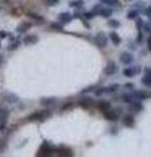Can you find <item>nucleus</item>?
<instances>
[{"label":"nucleus","mask_w":151,"mask_h":157,"mask_svg":"<svg viewBox=\"0 0 151 157\" xmlns=\"http://www.w3.org/2000/svg\"><path fill=\"white\" fill-rule=\"evenodd\" d=\"M51 113L50 111H40V113H34L29 117V121H38V122H42L45 121V118L50 117Z\"/></svg>","instance_id":"obj_1"},{"label":"nucleus","mask_w":151,"mask_h":157,"mask_svg":"<svg viewBox=\"0 0 151 157\" xmlns=\"http://www.w3.org/2000/svg\"><path fill=\"white\" fill-rule=\"evenodd\" d=\"M104 113V117L106 118L108 121H117V118H118V114H120V109H108V110H105L103 111Z\"/></svg>","instance_id":"obj_2"},{"label":"nucleus","mask_w":151,"mask_h":157,"mask_svg":"<svg viewBox=\"0 0 151 157\" xmlns=\"http://www.w3.org/2000/svg\"><path fill=\"white\" fill-rule=\"evenodd\" d=\"M95 41H96V43H97V46L99 47H105L106 46V43H108V39H106V37H105V34L101 32V33H99L96 36V38H95Z\"/></svg>","instance_id":"obj_3"},{"label":"nucleus","mask_w":151,"mask_h":157,"mask_svg":"<svg viewBox=\"0 0 151 157\" xmlns=\"http://www.w3.org/2000/svg\"><path fill=\"white\" fill-rule=\"evenodd\" d=\"M117 72V66H116V63L114 62H108V64H106L105 67V70H104V73L105 75H114V73Z\"/></svg>","instance_id":"obj_4"},{"label":"nucleus","mask_w":151,"mask_h":157,"mask_svg":"<svg viewBox=\"0 0 151 157\" xmlns=\"http://www.w3.org/2000/svg\"><path fill=\"white\" fill-rule=\"evenodd\" d=\"M139 72H141V67H130L124 70V75L128 77H133L134 75H138Z\"/></svg>","instance_id":"obj_5"},{"label":"nucleus","mask_w":151,"mask_h":157,"mask_svg":"<svg viewBox=\"0 0 151 157\" xmlns=\"http://www.w3.org/2000/svg\"><path fill=\"white\" fill-rule=\"evenodd\" d=\"M120 60L124 63V64H130L131 62H133V55H131L130 52H122L120 56Z\"/></svg>","instance_id":"obj_6"},{"label":"nucleus","mask_w":151,"mask_h":157,"mask_svg":"<svg viewBox=\"0 0 151 157\" xmlns=\"http://www.w3.org/2000/svg\"><path fill=\"white\" fill-rule=\"evenodd\" d=\"M121 98H122V101H125V102H128V104H131V102H134V101H137L134 98V96H133V93H124L122 96H121Z\"/></svg>","instance_id":"obj_7"},{"label":"nucleus","mask_w":151,"mask_h":157,"mask_svg":"<svg viewBox=\"0 0 151 157\" xmlns=\"http://www.w3.org/2000/svg\"><path fill=\"white\" fill-rule=\"evenodd\" d=\"M71 14L70 13H61L59 16H58V20H59L61 22H63V24H66V22H69V21H71Z\"/></svg>","instance_id":"obj_8"},{"label":"nucleus","mask_w":151,"mask_h":157,"mask_svg":"<svg viewBox=\"0 0 151 157\" xmlns=\"http://www.w3.org/2000/svg\"><path fill=\"white\" fill-rule=\"evenodd\" d=\"M133 96L137 101H141V100H145V98H147L149 94L146 92H133Z\"/></svg>","instance_id":"obj_9"},{"label":"nucleus","mask_w":151,"mask_h":157,"mask_svg":"<svg viewBox=\"0 0 151 157\" xmlns=\"http://www.w3.org/2000/svg\"><path fill=\"white\" fill-rule=\"evenodd\" d=\"M122 123H124L126 127H131V126L134 124V118L131 117V115H125V117H124Z\"/></svg>","instance_id":"obj_10"},{"label":"nucleus","mask_w":151,"mask_h":157,"mask_svg":"<svg viewBox=\"0 0 151 157\" xmlns=\"http://www.w3.org/2000/svg\"><path fill=\"white\" fill-rule=\"evenodd\" d=\"M112 13H113V12H112V9H108V8H100V11H99L100 16H103V17H105V18L110 17Z\"/></svg>","instance_id":"obj_11"},{"label":"nucleus","mask_w":151,"mask_h":157,"mask_svg":"<svg viewBox=\"0 0 151 157\" xmlns=\"http://www.w3.org/2000/svg\"><path fill=\"white\" fill-rule=\"evenodd\" d=\"M37 41H38L37 36H26L24 38V43H26V45H32V43H36Z\"/></svg>","instance_id":"obj_12"},{"label":"nucleus","mask_w":151,"mask_h":157,"mask_svg":"<svg viewBox=\"0 0 151 157\" xmlns=\"http://www.w3.org/2000/svg\"><path fill=\"white\" fill-rule=\"evenodd\" d=\"M99 109L101 110V111H105V110H108V109H110V104L108 101H104V100H101L100 102H99Z\"/></svg>","instance_id":"obj_13"},{"label":"nucleus","mask_w":151,"mask_h":157,"mask_svg":"<svg viewBox=\"0 0 151 157\" xmlns=\"http://www.w3.org/2000/svg\"><path fill=\"white\" fill-rule=\"evenodd\" d=\"M142 109H143L142 105H141L139 102H137V101H134V102H131V104H130V110H134V111L139 113Z\"/></svg>","instance_id":"obj_14"},{"label":"nucleus","mask_w":151,"mask_h":157,"mask_svg":"<svg viewBox=\"0 0 151 157\" xmlns=\"http://www.w3.org/2000/svg\"><path fill=\"white\" fill-rule=\"evenodd\" d=\"M30 28H32V25H30L29 22H24V24H21V25L17 28V32H18V33H24V32L29 30Z\"/></svg>","instance_id":"obj_15"},{"label":"nucleus","mask_w":151,"mask_h":157,"mask_svg":"<svg viewBox=\"0 0 151 157\" xmlns=\"http://www.w3.org/2000/svg\"><path fill=\"white\" fill-rule=\"evenodd\" d=\"M109 37H110L112 42H113L114 45H120V43H121V39H120V37H118V34H117V33L112 32V33L109 34Z\"/></svg>","instance_id":"obj_16"},{"label":"nucleus","mask_w":151,"mask_h":157,"mask_svg":"<svg viewBox=\"0 0 151 157\" xmlns=\"http://www.w3.org/2000/svg\"><path fill=\"white\" fill-rule=\"evenodd\" d=\"M118 88H120L118 84H113V85H110L108 88H105V93H114L117 89H118Z\"/></svg>","instance_id":"obj_17"},{"label":"nucleus","mask_w":151,"mask_h":157,"mask_svg":"<svg viewBox=\"0 0 151 157\" xmlns=\"http://www.w3.org/2000/svg\"><path fill=\"white\" fill-rule=\"evenodd\" d=\"M58 155H61V156H72V152L71 149H58Z\"/></svg>","instance_id":"obj_18"},{"label":"nucleus","mask_w":151,"mask_h":157,"mask_svg":"<svg viewBox=\"0 0 151 157\" xmlns=\"http://www.w3.org/2000/svg\"><path fill=\"white\" fill-rule=\"evenodd\" d=\"M55 102V98H42L41 100V104L42 105H51Z\"/></svg>","instance_id":"obj_19"},{"label":"nucleus","mask_w":151,"mask_h":157,"mask_svg":"<svg viewBox=\"0 0 151 157\" xmlns=\"http://www.w3.org/2000/svg\"><path fill=\"white\" fill-rule=\"evenodd\" d=\"M100 2L106 6H118V0H100Z\"/></svg>","instance_id":"obj_20"},{"label":"nucleus","mask_w":151,"mask_h":157,"mask_svg":"<svg viewBox=\"0 0 151 157\" xmlns=\"http://www.w3.org/2000/svg\"><path fill=\"white\" fill-rule=\"evenodd\" d=\"M70 7H74V8L83 7V2H81V0H75V2H71L70 3Z\"/></svg>","instance_id":"obj_21"},{"label":"nucleus","mask_w":151,"mask_h":157,"mask_svg":"<svg viewBox=\"0 0 151 157\" xmlns=\"http://www.w3.org/2000/svg\"><path fill=\"white\" fill-rule=\"evenodd\" d=\"M6 101L7 102H17V97L14 94H7L6 96Z\"/></svg>","instance_id":"obj_22"},{"label":"nucleus","mask_w":151,"mask_h":157,"mask_svg":"<svg viewBox=\"0 0 151 157\" xmlns=\"http://www.w3.org/2000/svg\"><path fill=\"white\" fill-rule=\"evenodd\" d=\"M79 104H80L81 106H87V105L92 104V98H84V100H83V101H80Z\"/></svg>","instance_id":"obj_23"},{"label":"nucleus","mask_w":151,"mask_h":157,"mask_svg":"<svg viewBox=\"0 0 151 157\" xmlns=\"http://www.w3.org/2000/svg\"><path fill=\"white\" fill-rule=\"evenodd\" d=\"M137 14H138V11H135V9H134V11H131V12L128 13V18L129 20H133V18L137 17Z\"/></svg>","instance_id":"obj_24"},{"label":"nucleus","mask_w":151,"mask_h":157,"mask_svg":"<svg viewBox=\"0 0 151 157\" xmlns=\"http://www.w3.org/2000/svg\"><path fill=\"white\" fill-rule=\"evenodd\" d=\"M109 25L113 26V28H118V26H120V22L117 21V20H110V21H109Z\"/></svg>","instance_id":"obj_25"},{"label":"nucleus","mask_w":151,"mask_h":157,"mask_svg":"<svg viewBox=\"0 0 151 157\" xmlns=\"http://www.w3.org/2000/svg\"><path fill=\"white\" fill-rule=\"evenodd\" d=\"M29 16H30L32 18H34V20H38V21H42V17H41V16H38V14H34V13H29Z\"/></svg>","instance_id":"obj_26"},{"label":"nucleus","mask_w":151,"mask_h":157,"mask_svg":"<svg viewBox=\"0 0 151 157\" xmlns=\"http://www.w3.org/2000/svg\"><path fill=\"white\" fill-rule=\"evenodd\" d=\"M17 47H18V42H14V43H12V45H9L8 50H14V48H17Z\"/></svg>","instance_id":"obj_27"},{"label":"nucleus","mask_w":151,"mask_h":157,"mask_svg":"<svg viewBox=\"0 0 151 157\" xmlns=\"http://www.w3.org/2000/svg\"><path fill=\"white\" fill-rule=\"evenodd\" d=\"M84 16H85V18H87V20L93 18V12H87V13L84 14Z\"/></svg>","instance_id":"obj_28"},{"label":"nucleus","mask_w":151,"mask_h":157,"mask_svg":"<svg viewBox=\"0 0 151 157\" xmlns=\"http://www.w3.org/2000/svg\"><path fill=\"white\" fill-rule=\"evenodd\" d=\"M51 28H53V29H59V30H62V29H63V26L59 25V24H53Z\"/></svg>","instance_id":"obj_29"},{"label":"nucleus","mask_w":151,"mask_h":157,"mask_svg":"<svg viewBox=\"0 0 151 157\" xmlns=\"http://www.w3.org/2000/svg\"><path fill=\"white\" fill-rule=\"evenodd\" d=\"M104 93H105V88H101L100 90H96V94L97 96H101V94H104Z\"/></svg>","instance_id":"obj_30"},{"label":"nucleus","mask_w":151,"mask_h":157,"mask_svg":"<svg viewBox=\"0 0 151 157\" xmlns=\"http://www.w3.org/2000/svg\"><path fill=\"white\" fill-rule=\"evenodd\" d=\"M0 38H7V33L6 32H0Z\"/></svg>","instance_id":"obj_31"},{"label":"nucleus","mask_w":151,"mask_h":157,"mask_svg":"<svg viewBox=\"0 0 151 157\" xmlns=\"http://www.w3.org/2000/svg\"><path fill=\"white\" fill-rule=\"evenodd\" d=\"M146 13H147V16L151 18V9H147V11H146Z\"/></svg>","instance_id":"obj_32"},{"label":"nucleus","mask_w":151,"mask_h":157,"mask_svg":"<svg viewBox=\"0 0 151 157\" xmlns=\"http://www.w3.org/2000/svg\"><path fill=\"white\" fill-rule=\"evenodd\" d=\"M4 130V123H0V132Z\"/></svg>","instance_id":"obj_33"},{"label":"nucleus","mask_w":151,"mask_h":157,"mask_svg":"<svg viewBox=\"0 0 151 157\" xmlns=\"http://www.w3.org/2000/svg\"><path fill=\"white\" fill-rule=\"evenodd\" d=\"M125 86H128V88H134V84H126Z\"/></svg>","instance_id":"obj_34"},{"label":"nucleus","mask_w":151,"mask_h":157,"mask_svg":"<svg viewBox=\"0 0 151 157\" xmlns=\"http://www.w3.org/2000/svg\"><path fill=\"white\" fill-rule=\"evenodd\" d=\"M149 50L151 51V39H150V41H149Z\"/></svg>","instance_id":"obj_35"},{"label":"nucleus","mask_w":151,"mask_h":157,"mask_svg":"<svg viewBox=\"0 0 151 157\" xmlns=\"http://www.w3.org/2000/svg\"><path fill=\"white\" fill-rule=\"evenodd\" d=\"M2 62H3V55H0V64H2Z\"/></svg>","instance_id":"obj_36"},{"label":"nucleus","mask_w":151,"mask_h":157,"mask_svg":"<svg viewBox=\"0 0 151 157\" xmlns=\"http://www.w3.org/2000/svg\"><path fill=\"white\" fill-rule=\"evenodd\" d=\"M0 47H2V43H0Z\"/></svg>","instance_id":"obj_37"}]
</instances>
